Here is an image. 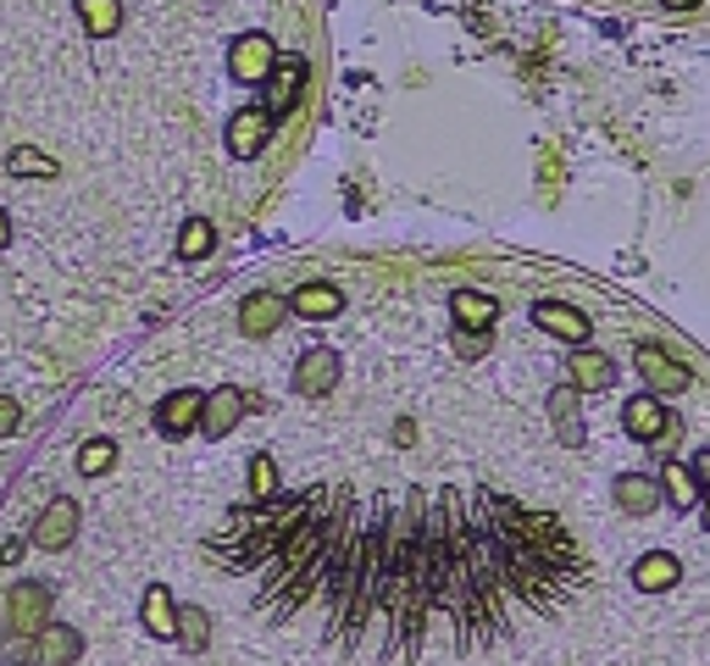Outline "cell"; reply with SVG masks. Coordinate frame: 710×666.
I'll list each match as a JSON object with an SVG mask.
<instances>
[{"label": "cell", "mask_w": 710, "mask_h": 666, "mask_svg": "<svg viewBox=\"0 0 710 666\" xmlns=\"http://www.w3.org/2000/svg\"><path fill=\"white\" fill-rule=\"evenodd\" d=\"M273 112L266 106H244V112H233V123H228V150L239 156V161H250V156H261L266 150V139H273Z\"/></svg>", "instance_id": "cell-6"}, {"label": "cell", "mask_w": 710, "mask_h": 666, "mask_svg": "<svg viewBox=\"0 0 710 666\" xmlns=\"http://www.w3.org/2000/svg\"><path fill=\"white\" fill-rule=\"evenodd\" d=\"M661 7H666V12H694L699 0H661Z\"/></svg>", "instance_id": "cell-33"}, {"label": "cell", "mask_w": 710, "mask_h": 666, "mask_svg": "<svg viewBox=\"0 0 710 666\" xmlns=\"http://www.w3.org/2000/svg\"><path fill=\"white\" fill-rule=\"evenodd\" d=\"M7 606H12V622H18V628H45V611H50V589H45V583H18Z\"/></svg>", "instance_id": "cell-21"}, {"label": "cell", "mask_w": 710, "mask_h": 666, "mask_svg": "<svg viewBox=\"0 0 710 666\" xmlns=\"http://www.w3.org/2000/svg\"><path fill=\"white\" fill-rule=\"evenodd\" d=\"M7 244H12V217L0 211V250H7Z\"/></svg>", "instance_id": "cell-34"}, {"label": "cell", "mask_w": 710, "mask_h": 666, "mask_svg": "<svg viewBox=\"0 0 710 666\" xmlns=\"http://www.w3.org/2000/svg\"><path fill=\"white\" fill-rule=\"evenodd\" d=\"M273 628L344 661L489 655L572 611L594 561L572 523L494 478H317L222 512L201 533Z\"/></svg>", "instance_id": "cell-1"}, {"label": "cell", "mask_w": 710, "mask_h": 666, "mask_svg": "<svg viewBox=\"0 0 710 666\" xmlns=\"http://www.w3.org/2000/svg\"><path fill=\"white\" fill-rule=\"evenodd\" d=\"M621 428H628L633 439H644V445H661V439L677 434V423H672V411H666L661 394H639V400L621 405Z\"/></svg>", "instance_id": "cell-2"}, {"label": "cell", "mask_w": 710, "mask_h": 666, "mask_svg": "<svg viewBox=\"0 0 710 666\" xmlns=\"http://www.w3.org/2000/svg\"><path fill=\"white\" fill-rule=\"evenodd\" d=\"M633 361H639V372H644L650 394H683V389H688V367H683L677 356H666L661 345H639V351H633Z\"/></svg>", "instance_id": "cell-8"}, {"label": "cell", "mask_w": 710, "mask_h": 666, "mask_svg": "<svg viewBox=\"0 0 710 666\" xmlns=\"http://www.w3.org/2000/svg\"><path fill=\"white\" fill-rule=\"evenodd\" d=\"M289 317V300H278V295H250L244 306H239V333L244 340H266V333H278V322Z\"/></svg>", "instance_id": "cell-12"}, {"label": "cell", "mask_w": 710, "mask_h": 666, "mask_svg": "<svg viewBox=\"0 0 710 666\" xmlns=\"http://www.w3.org/2000/svg\"><path fill=\"white\" fill-rule=\"evenodd\" d=\"M201 411H206V394H201V389H172V394L156 405V428H161L167 439H184V434L201 428Z\"/></svg>", "instance_id": "cell-5"}, {"label": "cell", "mask_w": 710, "mask_h": 666, "mask_svg": "<svg viewBox=\"0 0 710 666\" xmlns=\"http://www.w3.org/2000/svg\"><path fill=\"white\" fill-rule=\"evenodd\" d=\"M284 483H278V461L273 456H250V500H266V494H278Z\"/></svg>", "instance_id": "cell-27"}, {"label": "cell", "mask_w": 710, "mask_h": 666, "mask_svg": "<svg viewBox=\"0 0 710 666\" xmlns=\"http://www.w3.org/2000/svg\"><path fill=\"white\" fill-rule=\"evenodd\" d=\"M244 389H233V383H222V389H211L206 394V411H201V434L206 439H228L233 428H239V416H244Z\"/></svg>", "instance_id": "cell-9"}, {"label": "cell", "mask_w": 710, "mask_h": 666, "mask_svg": "<svg viewBox=\"0 0 710 666\" xmlns=\"http://www.w3.org/2000/svg\"><path fill=\"white\" fill-rule=\"evenodd\" d=\"M450 317H456V328L489 333V328L500 322V300L483 295V289H456V295H450Z\"/></svg>", "instance_id": "cell-15"}, {"label": "cell", "mask_w": 710, "mask_h": 666, "mask_svg": "<svg viewBox=\"0 0 710 666\" xmlns=\"http://www.w3.org/2000/svg\"><path fill=\"white\" fill-rule=\"evenodd\" d=\"M211 244H217V228H211L206 217H190L184 233H178V256H184V262H201V256H211Z\"/></svg>", "instance_id": "cell-23"}, {"label": "cell", "mask_w": 710, "mask_h": 666, "mask_svg": "<svg viewBox=\"0 0 710 666\" xmlns=\"http://www.w3.org/2000/svg\"><path fill=\"white\" fill-rule=\"evenodd\" d=\"M278 67V45L266 39V34H239L233 50H228V72L239 83H266V72Z\"/></svg>", "instance_id": "cell-3"}, {"label": "cell", "mask_w": 710, "mask_h": 666, "mask_svg": "<svg viewBox=\"0 0 710 666\" xmlns=\"http://www.w3.org/2000/svg\"><path fill=\"white\" fill-rule=\"evenodd\" d=\"M694 512H699V523H705V533H710V489L699 494V506H694Z\"/></svg>", "instance_id": "cell-32"}, {"label": "cell", "mask_w": 710, "mask_h": 666, "mask_svg": "<svg viewBox=\"0 0 710 666\" xmlns=\"http://www.w3.org/2000/svg\"><path fill=\"white\" fill-rule=\"evenodd\" d=\"M300 90H306V61L300 56H278V67L266 72V112L273 117H289L295 112V101H300Z\"/></svg>", "instance_id": "cell-7"}, {"label": "cell", "mask_w": 710, "mask_h": 666, "mask_svg": "<svg viewBox=\"0 0 710 666\" xmlns=\"http://www.w3.org/2000/svg\"><path fill=\"white\" fill-rule=\"evenodd\" d=\"M661 478H644V472H621L616 478V506L628 512V517H650L661 506Z\"/></svg>", "instance_id": "cell-14"}, {"label": "cell", "mask_w": 710, "mask_h": 666, "mask_svg": "<svg viewBox=\"0 0 710 666\" xmlns=\"http://www.w3.org/2000/svg\"><path fill=\"white\" fill-rule=\"evenodd\" d=\"M112 461H117V445H112V439H89V445L78 450V472H83V478L112 472Z\"/></svg>", "instance_id": "cell-26"}, {"label": "cell", "mask_w": 710, "mask_h": 666, "mask_svg": "<svg viewBox=\"0 0 710 666\" xmlns=\"http://www.w3.org/2000/svg\"><path fill=\"white\" fill-rule=\"evenodd\" d=\"M7 166H12L18 179H28V173H34V179H56V173H61V166H56L45 150H28V145H23V150H12V156H7Z\"/></svg>", "instance_id": "cell-25"}, {"label": "cell", "mask_w": 710, "mask_h": 666, "mask_svg": "<svg viewBox=\"0 0 710 666\" xmlns=\"http://www.w3.org/2000/svg\"><path fill=\"white\" fill-rule=\"evenodd\" d=\"M550 416H556V428L566 445H583V423H577V389H556L550 394Z\"/></svg>", "instance_id": "cell-24"}, {"label": "cell", "mask_w": 710, "mask_h": 666, "mask_svg": "<svg viewBox=\"0 0 710 666\" xmlns=\"http://www.w3.org/2000/svg\"><path fill=\"white\" fill-rule=\"evenodd\" d=\"M18 423H23V405H18L12 394H0V439L18 434Z\"/></svg>", "instance_id": "cell-30"}, {"label": "cell", "mask_w": 710, "mask_h": 666, "mask_svg": "<svg viewBox=\"0 0 710 666\" xmlns=\"http://www.w3.org/2000/svg\"><path fill=\"white\" fill-rule=\"evenodd\" d=\"M72 533H78V506H72L67 494H56L50 506L34 517V544H39V550H67Z\"/></svg>", "instance_id": "cell-10"}, {"label": "cell", "mask_w": 710, "mask_h": 666, "mask_svg": "<svg viewBox=\"0 0 710 666\" xmlns=\"http://www.w3.org/2000/svg\"><path fill=\"white\" fill-rule=\"evenodd\" d=\"M532 322H539L545 333H556V340H566V345H588V317L577 306H566V300H539L532 306Z\"/></svg>", "instance_id": "cell-11"}, {"label": "cell", "mask_w": 710, "mask_h": 666, "mask_svg": "<svg viewBox=\"0 0 710 666\" xmlns=\"http://www.w3.org/2000/svg\"><path fill=\"white\" fill-rule=\"evenodd\" d=\"M139 622H145L150 639H178V606H172V595L161 589V583H150V589H145V600H139Z\"/></svg>", "instance_id": "cell-18"}, {"label": "cell", "mask_w": 710, "mask_h": 666, "mask_svg": "<svg viewBox=\"0 0 710 666\" xmlns=\"http://www.w3.org/2000/svg\"><path fill=\"white\" fill-rule=\"evenodd\" d=\"M661 494L672 500L677 512H694V506H699V494H705V483L694 478V467H683V461H666V472H661Z\"/></svg>", "instance_id": "cell-20"}, {"label": "cell", "mask_w": 710, "mask_h": 666, "mask_svg": "<svg viewBox=\"0 0 710 666\" xmlns=\"http://www.w3.org/2000/svg\"><path fill=\"white\" fill-rule=\"evenodd\" d=\"M566 378H572V389L594 394V389H610V383H616V361L599 356V351H588V345H577V356H566Z\"/></svg>", "instance_id": "cell-16"}, {"label": "cell", "mask_w": 710, "mask_h": 666, "mask_svg": "<svg viewBox=\"0 0 710 666\" xmlns=\"http://www.w3.org/2000/svg\"><path fill=\"white\" fill-rule=\"evenodd\" d=\"M333 389H339V351H328V345L306 351L295 361V394L300 400H328Z\"/></svg>", "instance_id": "cell-4"}, {"label": "cell", "mask_w": 710, "mask_h": 666, "mask_svg": "<svg viewBox=\"0 0 710 666\" xmlns=\"http://www.w3.org/2000/svg\"><path fill=\"white\" fill-rule=\"evenodd\" d=\"M289 311H295V317H306V322H328V317H339V311H344V295H339L333 284H300V289H295V300H289Z\"/></svg>", "instance_id": "cell-19"}, {"label": "cell", "mask_w": 710, "mask_h": 666, "mask_svg": "<svg viewBox=\"0 0 710 666\" xmlns=\"http://www.w3.org/2000/svg\"><path fill=\"white\" fill-rule=\"evenodd\" d=\"M456 351H461L467 361H478V356L489 351V333H472V328H456Z\"/></svg>", "instance_id": "cell-29"}, {"label": "cell", "mask_w": 710, "mask_h": 666, "mask_svg": "<svg viewBox=\"0 0 710 666\" xmlns=\"http://www.w3.org/2000/svg\"><path fill=\"white\" fill-rule=\"evenodd\" d=\"M78 18H83V28L95 34V39H106V34L123 28V7H117V0H78Z\"/></svg>", "instance_id": "cell-22"}, {"label": "cell", "mask_w": 710, "mask_h": 666, "mask_svg": "<svg viewBox=\"0 0 710 666\" xmlns=\"http://www.w3.org/2000/svg\"><path fill=\"white\" fill-rule=\"evenodd\" d=\"M206 639H211V628H206V611L201 606H190V611H178V644L184 650H206Z\"/></svg>", "instance_id": "cell-28"}, {"label": "cell", "mask_w": 710, "mask_h": 666, "mask_svg": "<svg viewBox=\"0 0 710 666\" xmlns=\"http://www.w3.org/2000/svg\"><path fill=\"white\" fill-rule=\"evenodd\" d=\"M78 655H83L78 628H67V622H45L39 628V639H34V661L39 666H72Z\"/></svg>", "instance_id": "cell-13"}, {"label": "cell", "mask_w": 710, "mask_h": 666, "mask_svg": "<svg viewBox=\"0 0 710 666\" xmlns=\"http://www.w3.org/2000/svg\"><path fill=\"white\" fill-rule=\"evenodd\" d=\"M694 478L710 489V450H699V456H694Z\"/></svg>", "instance_id": "cell-31"}, {"label": "cell", "mask_w": 710, "mask_h": 666, "mask_svg": "<svg viewBox=\"0 0 710 666\" xmlns=\"http://www.w3.org/2000/svg\"><path fill=\"white\" fill-rule=\"evenodd\" d=\"M677 577H683V566H677V555H672V550H650V555H639V561H633V583H639L644 595H666Z\"/></svg>", "instance_id": "cell-17"}]
</instances>
